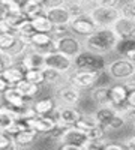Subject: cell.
Listing matches in <instances>:
<instances>
[{
	"mask_svg": "<svg viewBox=\"0 0 135 150\" xmlns=\"http://www.w3.org/2000/svg\"><path fill=\"white\" fill-rule=\"evenodd\" d=\"M119 11H120V15L122 17L135 20V3L131 2V0H128V2H125V3H120Z\"/></svg>",
	"mask_w": 135,
	"mask_h": 150,
	"instance_id": "34",
	"label": "cell"
},
{
	"mask_svg": "<svg viewBox=\"0 0 135 150\" xmlns=\"http://www.w3.org/2000/svg\"><path fill=\"white\" fill-rule=\"evenodd\" d=\"M89 15L93 18L98 27H113L116 20L120 17V11H119V8L92 6L89 9Z\"/></svg>",
	"mask_w": 135,
	"mask_h": 150,
	"instance_id": "6",
	"label": "cell"
},
{
	"mask_svg": "<svg viewBox=\"0 0 135 150\" xmlns=\"http://www.w3.org/2000/svg\"><path fill=\"white\" fill-rule=\"evenodd\" d=\"M87 137H86V132H83L81 129L75 128V126H69L63 135V143H69V144H74L78 150H83V144L86 143ZM60 141V143H62Z\"/></svg>",
	"mask_w": 135,
	"mask_h": 150,
	"instance_id": "18",
	"label": "cell"
},
{
	"mask_svg": "<svg viewBox=\"0 0 135 150\" xmlns=\"http://www.w3.org/2000/svg\"><path fill=\"white\" fill-rule=\"evenodd\" d=\"M2 77L8 81L9 86H15L18 81H21L24 78V71L20 68V66H15V65H12V66H8L3 69V72L0 74Z\"/></svg>",
	"mask_w": 135,
	"mask_h": 150,
	"instance_id": "24",
	"label": "cell"
},
{
	"mask_svg": "<svg viewBox=\"0 0 135 150\" xmlns=\"http://www.w3.org/2000/svg\"><path fill=\"white\" fill-rule=\"evenodd\" d=\"M126 104L135 107V87L129 89V92H128V98H126Z\"/></svg>",
	"mask_w": 135,
	"mask_h": 150,
	"instance_id": "42",
	"label": "cell"
},
{
	"mask_svg": "<svg viewBox=\"0 0 135 150\" xmlns=\"http://www.w3.org/2000/svg\"><path fill=\"white\" fill-rule=\"evenodd\" d=\"M128 92H129V89L125 83H116L113 86H110V104L117 111H122L128 105L126 104Z\"/></svg>",
	"mask_w": 135,
	"mask_h": 150,
	"instance_id": "11",
	"label": "cell"
},
{
	"mask_svg": "<svg viewBox=\"0 0 135 150\" xmlns=\"http://www.w3.org/2000/svg\"><path fill=\"white\" fill-rule=\"evenodd\" d=\"M56 107H57V104H56L54 98H42V99H39V101H36L33 104V108H35L38 116L51 114V112H54Z\"/></svg>",
	"mask_w": 135,
	"mask_h": 150,
	"instance_id": "23",
	"label": "cell"
},
{
	"mask_svg": "<svg viewBox=\"0 0 135 150\" xmlns=\"http://www.w3.org/2000/svg\"><path fill=\"white\" fill-rule=\"evenodd\" d=\"M27 126L35 129L38 134H50L57 125V120L51 116H35L29 120H26Z\"/></svg>",
	"mask_w": 135,
	"mask_h": 150,
	"instance_id": "12",
	"label": "cell"
},
{
	"mask_svg": "<svg viewBox=\"0 0 135 150\" xmlns=\"http://www.w3.org/2000/svg\"><path fill=\"white\" fill-rule=\"evenodd\" d=\"M2 96H3L5 104L12 107V108H20V107H24L26 104H29V99L26 96H23L15 86H9L2 93Z\"/></svg>",
	"mask_w": 135,
	"mask_h": 150,
	"instance_id": "16",
	"label": "cell"
},
{
	"mask_svg": "<svg viewBox=\"0 0 135 150\" xmlns=\"http://www.w3.org/2000/svg\"><path fill=\"white\" fill-rule=\"evenodd\" d=\"M23 12L27 15V18L32 20V18H35V17H38V15L44 14L45 9L42 8V5H33V3H29V2H27V5L24 6Z\"/></svg>",
	"mask_w": 135,
	"mask_h": 150,
	"instance_id": "35",
	"label": "cell"
},
{
	"mask_svg": "<svg viewBox=\"0 0 135 150\" xmlns=\"http://www.w3.org/2000/svg\"><path fill=\"white\" fill-rule=\"evenodd\" d=\"M56 114V120L60 123H65L68 126H74L77 123V120H80V117L83 116V111L78 110L75 105H62L59 104L54 110Z\"/></svg>",
	"mask_w": 135,
	"mask_h": 150,
	"instance_id": "9",
	"label": "cell"
},
{
	"mask_svg": "<svg viewBox=\"0 0 135 150\" xmlns=\"http://www.w3.org/2000/svg\"><path fill=\"white\" fill-rule=\"evenodd\" d=\"M24 78L30 83H35V84H44V72H42V68H32V69H27L24 71Z\"/></svg>",
	"mask_w": 135,
	"mask_h": 150,
	"instance_id": "30",
	"label": "cell"
},
{
	"mask_svg": "<svg viewBox=\"0 0 135 150\" xmlns=\"http://www.w3.org/2000/svg\"><path fill=\"white\" fill-rule=\"evenodd\" d=\"M105 72L114 81H126V80L132 78L135 74V62L119 57L113 62H110V63H107Z\"/></svg>",
	"mask_w": 135,
	"mask_h": 150,
	"instance_id": "2",
	"label": "cell"
},
{
	"mask_svg": "<svg viewBox=\"0 0 135 150\" xmlns=\"http://www.w3.org/2000/svg\"><path fill=\"white\" fill-rule=\"evenodd\" d=\"M15 120V116H14V110L9 105H0V129L5 131L9 125Z\"/></svg>",
	"mask_w": 135,
	"mask_h": 150,
	"instance_id": "27",
	"label": "cell"
},
{
	"mask_svg": "<svg viewBox=\"0 0 135 150\" xmlns=\"http://www.w3.org/2000/svg\"><path fill=\"white\" fill-rule=\"evenodd\" d=\"M132 80H134V81H135V74H134V77H132Z\"/></svg>",
	"mask_w": 135,
	"mask_h": 150,
	"instance_id": "48",
	"label": "cell"
},
{
	"mask_svg": "<svg viewBox=\"0 0 135 150\" xmlns=\"http://www.w3.org/2000/svg\"><path fill=\"white\" fill-rule=\"evenodd\" d=\"M30 47L38 50L39 53L45 54L48 51H51V50H54V38L51 33L35 32L30 38Z\"/></svg>",
	"mask_w": 135,
	"mask_h": 150,
	"instance_id": "13",
	"label": "cell"
},
{
	"mask_svg": "<svg viewBox=\"0 0 135 150\" xmlns=\"http://www.w3.org/2000/svg\"><path fill=\"white\" fill-rule=\"evenodd\" d=\"M66 3V0H42V8L44 9H50L56 6H63Z\"/></svg>",
	"mask_w": 135,
	"mask_h": 150,
	"instance_id": "40",
	"label": "cell"
},
{
	"mask_svg": "<svg viewBox=\"0 0 135 150\" xmlns=\"http://www.w3.org/2000/svg\"><path fill=\"white\" fill-rule=\"evenodd\" d=\"M120 112L123 114L126 123H132L134 126H135V107H132V105H126Z\"/></svg>",
	"mask_w": 135,
	"mask_h": 150,
	"instance_id": "38",
	"label": "cell"
},
{
	"mask_svg": "<svg viewBox=\"0 0 135 150\" xmlns=\"http://www.w3.org/2000/svg\"><path fill=\"white\" fill-rule=\"evenodd\" d=\"M8 14V9H6V5L3 2H0V20H3Z\"/></svg>",
	"mask_w": 135,
	"mask_h": 150,
	"instance_id": "45",
	"label": "cell"
},
{
	"mask_svg": "<svg viewBox=\"0 0 135 150\" xmlns=\"http://www.w3.org/2000/svg\"><path fill=\"white\" fill-rule=\"evenodd\" d=\"M32 24L36 32H45V33H51L54 29V24L51 23V20L45 15V12L38 17L32 18Z\"/></svg>",
	"mask_w": 135,
	"mask_h": 150,
	"instance_id": "26",
	"label": "cell"
},
{
	"mask_svg": "<svg viewBox=\"0 0 135 150\" xmlns=\"http://www.w3.org/2000/svg\"><path fill=\"white\" fill-rule=\"evenodd\" d=\"M131 2H134V3H135V0H131Z\"/></svg>",
	"mask_w": 135,
	"mask_h": 150,
	"instance_id": "49",
	"label": "cell"
},
{
	"mask_svg": "<svg viewBox=\"0 0 135 150\" xmlns=\"http://www.w3.org/2000/svg\"><path fill=\"white\" fill-rule=\"evenodd\" d=\"M90 98L96 105H107L110 104V86H93Z\"/></svg>",
	"mask_w": 135,
	"mask_h": 150,
	"instance_id": "22",
	"label": "cell"
},
{
	"mask_svg": "<svg viewBox=\"0 0 135 150\" xmlns=\"http://www.w3.org/2000/svg\"><path fill=\"white\" fill-rule=\"evenodd\" d=\"M116 112H117V110H116L111 104H107V105H98V108L95 110V112H93L92 116H93V119L96 120V123L105 129L107 125L110 123V120L116 116ZM105 132H107V131H105Z\"/></svg>",
	"mask_w": 135,
	"mask_h": 150,
	"instance_id": "17",
	"label": "cell"
},
{
	"mask_svg": "<svg viewBox=\"0 0 135 150\" xmlns=\"http://www.w3.org/2000/svg\"><path fill=\"white\" fill-rule=\"evenodd\" d=\"M96 29H98V26L95 24L93 18L89 15V12H86V14H83V15H78V17H74L69 23L71 33H74L75 36H80V38L89 36Z\"/></svg>",
	"mask_w": 135,
	"mask_h": 150,
	"instance_id": "8",
	"label": "cell"
},
{
	"mask_svg": "<svg viewBox=\"0 0 135 150\" xmlns=\"http://www.w3.org/2000/svg\"><path fill=\"white\" fill-rule=\"evenodd\" d=\"M53 68V69H57L60 72H65V74H69L72 69H74V59L60 53V51H56V50H51L44 54V68Z\"/></svg>",
	"mask_w": 135,
	"mask_h": 150,
	"instance_id": "7",
	"label": "cell"
},
{
	"mask_svg": "<svg viewBox=\"0 0 135 150\" xmlns=\"http://www.w3.org/2000/svg\"><path fill=\"white\" fill-rule=\"evenodd\" d=\"M65 6L69 11V14L72 15V18L78 17V15H83V14H86V12H89V9H90L89 6H86L83 3H78V2H75V0H66Z\"/></svg>",
	"mask_w": 135,
	"mask_h": 150,
	"instance_id": "29",
	"label": "cell"
},
{
	"mask_svg": "<svg viewBox=\"0 0 135 150\" xmlns=\"http://www.w3.org/2000/svg\"><path fill=\"white\" fill-rule=\"evenodd\" d=\"M8 87H9V84H8V81L2 77V75H0V95H2L6 89H8Z\"/></svg>",
	"mask_w": 135,
	"mask_h": 150,
	"instance_id": "44",
	"label": "cell"
},
{
	"mask_svg": "<svg viewBox=\"0 0 135 150\" xmlns=\"http://www.w3.org/2000/svg\"><path fill=\"white\" fill-rule=\"evenodd\" d=\"M0 2H2V0H0Z\"/></svg>",
	"mask_w": 135,
	"mask_h": 150,
	"instance_id": "50",
	"label": "cell"
},
{
	"mask_svg": "<svg viewBox=\"0 0 135 150\" xmlns=\"http://www.w3.org/2000/svg\"><path fill=\"white\" fill-rule=\"evenodd\" d=\"M120 38L114 32L113 27H98L93 33L84 38L83 47L84 50L101 56H107L114 51Z\"/></svg>",
	"mask_w": 135,
	"mask_h": 150,
	"instance_id": "1",
	"label": "cell"
},
{
	"mask_svg": "<svg viewBox=\"0 0 135 150\" xmlns=\"http://www.w3.org/2000/svg\"><path fill=\"white\" fill-rule=\"evenodd\" d=\"M113 29L117 33L120 39H129V38H135V20L126 18V17H119L116 23L113 24Z\"/></svg>",
	"mask_w": 135,
	"mask_h": 150,
	"instance_id": "14",
	"label": "cell"
},
{
	"mask_svg": "<svg viewBox=\"0 0 135 150\" xmlns=\"http://www.w3.org/2000/svg\"><path fill=\"white\" fill-rule=\"evenodd\" d=\"M95 125H98L96 123V120L93 119V116H86V114H83L81 117H80V120H77V123L74 125L75 128H78V129H81L83 132H87L89 129H92Z\"/></svg>",
	"mask_w": 135,
	"mask_h": 150,
	"instance_id": "33",
	"label": "cell"
},
{
	"mask_svg": "<svg viewBox=\"0 0 135 150\" xmlns=\"http://www.w3.org/2000/svg\"><path fill=\"white\" fill-rule=\"evenodd\" d=\"M102 72H95V71H87V69H77L74 68L68 74V81L74 84L80 90H89L96 83L99 81Z\"/></svg>",
	"mask_w": 135,
	"mask_h": 150,
	"instance_id": "4",
	"label": "cell"
},
{
	"mask_svg": "<svg viewBox=\"0 0 135 150\" xmlns=\"http://www.w3.org/2000/svg\"><path fill=\"white\" fill-rule=\"evenodd\" d=\"M86 137H87V140H102L105 137V129L99 125H95L92 129L86 132Z\"/></svg>",
	"mask_w": 135,
	"mask_h": 150,
	"instance_id": "36",
	"label": "cell"
},
{
	"mask_svg": "<svg viewBox=\"0 0 135 150\" xmlns=\"http://www.w3.org/2000/svg\"><path fill=\"white\" fill-rule=\"evenodd\" d=\"M104 149L105 150H123L126 147H125V144H119V143H105Z\"/></svg>",
	"mask_w": 135,
	"mask_h": 150,
	"instance_id": "41",
	"label": "cell"
},
{
	"mask_svg": "<svg viewBox=\"0 0 135 150\" xmlns=\"http://www.w3.org/2000/svg\"><path fill=\"white\" fill-rule=\"evenodd\" d=\"M45 15L51 20L54 26H69V23L72 20V15L69 14V11L66 9L65 5L45 9Z\"/></svg>",
	"mask_w": 135,
	"mask_h": 150,
	"instance_id": "15",
	"label": "cell"
},
{
	"mask_svg": "<svg viewBox=\"0 0 135 150\" xmlns=\"http://www.w3.org/2000/svg\"><path fill=\"white\" fill-rule=\"evenodd\" d=\"M15 87L18 89V92H20L23 96H26L27 99L35 98L36 95H38V93L41 92V89H39V84L30 83V81H27L26 78H23L21 81H18V83L15 84Z\"/></svg>",
	"mask_w": 135,
	"mask_h": 150,
	"instance_id": "25",
	"label": "cell"
},
{
	"mask_svg": "<svg viewBox=\"0 0 135 150\" xmlns=\"http://www.w3.org/2000/svg\"><path fill=\"white\" fill-rule=\"evenodd\" d=\"M3 69H5V66H3V63H2V62H0V74L3 72Z\"/></svg>",
	"mask_w": 135,
	"mask_h": 150,
	"instance_id": "47",
	"label": "cell"
},
{
	"mask_svg": "<svg viewBox=\"0 0 135 150\" xmlns=\"http://www.w3.org/2000/svg\"><path fill=\"white\" fill-rule=\"evenodd\" d=\"M126 125V120H125V117H123V114H122L120 111H117L116 112V116L110 120V123L107 125V128H105V131H120L122 128H123Z\"/></svg>",
	"mask_w": 135,
	"mask_h": 150,
	"instance_id": "32",
	"label": "cell"
},
{
	"mask_svg": "<svg viewBox=\"0 0 135 150\" xmlns=\"http://www.w3.org/2000/svg\"><path fill=\"white\" fill-rule=\"evenodd\" d=\"M54 50L74 59L77 54L83 51L84 47H83V41L78 36H75L74 33H65L59 38H54Z\"/></svg>",
	"mask_w": 135,
	"mask_h": 150,
	"instance_id": "5",
	"label": "cell"
},
{
	"mask_svg": "<svg viewBox=\"0 0 135 150\" xmlns=\"http://www.w3.org/2000/svg\"><path fill=\"white\" fill-rule=\"evenodd\" d=\"M57 99L62 105H77L81 99V90L68 81L57 87Z\"/></svg>",
	"mask_w": 135,
	"mask_h": 150,
	"instance_id": "10",
	"label": "cell"
},
{
	"mask_svg": "<svg viewBox=\"0 0 135 150\" xmlns=\"http://www.w3.org/2000/svg\"><path fill=\"white\" fill-rule=\"evenodd\" d=\"M123 144H125L126 149H129V150H135V135L129 137V138H128Z\"/></svg>",
	"mask_w": 135,
	"mask_h": 150,
	"instance_id": "43",
	"label": "cell"
},
{
	"mask_svg": "<svg viewBox=\"0 0 135 150\" xmlns=\"http://www.w3.org/2000/svg\"><path fill=\"white\" fill-rule=\"evenodd\" d=\"M5 20H6V21L11 24V26L17 30V27L20 26V24H21L23 21H26V20H27V15L24 14L23 11H20V12H8L6 17H5ZM29 20H30V18H29Z\"/></svg>",
	"mask_w": 135,
	"mask_h": 150,
	"instance_id": "31",
	"label": "cell"
},
{
	"mask_svg": "<svg viewBox=\"0 0 135 150\" xmlns=\"http://www.w3.org/2000/svg\"><path fill=\"white\" fill-rule=\"evenodd\" d=\"M42 72H44V83L50 84V86H54L56 89L60 87L62 84L68 83V74L65 72H60L57 69H53V68H42Z\"/></svg>",
	"mask_w": 135,
	"mask_h": 150,
	"instance_id": "20",
	"label": "cell"
},
{
	"mask_svg": "<svg viewBox=\"0 0 135 150\" xmlns=\"http://www.w3.org/2000/svg\"><path fill=\"white\" fill-rule=\"evenodd\" d=\"M122 0H93V6H107V8H119Z\"/></svg>",
	"mask_w": 135,
	"mask_h": 150,
	"instance_id": "39",
	"label": "cell"
},
{
	"mask_svg": "<svg viewBox=\"0 0 135 150\" xmlns=\"http://www.w3.org/2000/svg\"><path fill=\"white\" fill-rule=\"evenodd\" d=\"M0 149H15V143L12 137L0 129Z\"/></svg>",
	"mask_w": 135,
	"mask_h": 150,
	"instance_id": "37",
	"label": "cell"
},
{
	"mask_svg": "<svg viewBox=\"0 0 135 150\" xmlns=\"http://www.w3.org/2000/svg\"><path fill=\"white\" fill-rule=\"evenodd\" d=\"M114 51L119 54V57H123V59H128L131 62H135V38L119 39Z\"/></svg>",
	"mask_w": 135,
	"mask_h": 150,
	"instance_id": "19",
	"label": "cell"
},
{
	"mask_svg": "<svg viewBox=\"0 0 135 150\" xmlns=\"http://www.w3.org/2000/svg\"><path fill=\"white\" fill-rule=\"evenodd\" d=\"M105 66H107L105 56L87 51V50H83L80 54H77L75 57H74V68H77V69L105 72Z\"/></svg>",
	"mask_w": 135,
	"mask_h": 150,
	"instance_id": "3",
	"label": "cell"
},
{
	"mask_svg": "<svg viewBox=\"0 0 135 150\" xmlns=\"http://www.w3.org/2000/svg\"><path fill=\"white\" fill-rule=\"evenodd\" d=\"M17 33L14 32H0V50L2 51H9L17 42Z\"/></svg>",
	"mask_w": 135,
	"mask_h": 150,
	"instance_id": "28",
	"label": "cell"
},
{
	"mask_svg": "<svg viewBox=\"0 0 135 150\" xmlns=\"http://www.w3.org/2000/svg\"><path fill=\"white\" fill-rule=\"evenodd\" d=\"M38 138H39V134L36 132L35 129H32V128H26V129L20 131L18 134L12 135V140H14V143H15V147H26V146H30V144H33Z\"/></svg>",
	"mask_w": 135,
	"mask_h": 150,
	"instance_id": "21",
	"label": "cell"
},
{
	"mask_svg": "<svg viewBox=\"0 0 135 150\" xmlns=\"http://www.w3.org/2000/svg\"><path fill=\"white\" fill-rule=\"evenodd\" d=\"M75 2H78V3H83V5L89 6V8H92V6H93V0H75Z\"/></svg>",
	"mask_w": 135,
	"mask_h": 150,
	"instance_id": "46",
	"label": "cell"
}]
</instances>
